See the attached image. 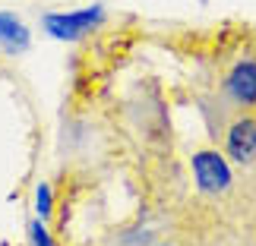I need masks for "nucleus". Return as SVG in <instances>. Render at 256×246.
<instances>
[{
  "label": "nucleus",
  "instance_id": "1",
  "mask_svg": "<svg viewBox=\"0 0 256 246\" xmlns=\"http://www.w3.org/2000/svg\"><path fill=\"white\" fill-rule=\"evenodd\" d=\"M104 22V6H82V9H70V13H48L42 19L44 32L60 38V41H73V38H82L86 32H92Z\"/></svg>",
  "mask_w": 256,
  "mask_h": 246
},
{
  "label": "nucleus",
  "instance_id": "2",
  "mask_svg": "<svg viewBox=\"0 0 256 246\" xmlns=\"http://www.w3.org/2000/svg\"><path fill=\"white\" fill-rule=\"evenodd\" d=\"M193 177H196V186H200L202 193H209V196H218L224 190H231V167L228 161L222 158L215 149H206V152H196L193 155Z\"/></svg>",
  "mask_w": 256,
  "mask_h": 246
},
{
  "label": "nucleus",
  "instance_id": "3",
  "mask_svg": "<svg viewBox=\"0 0 256 246\" xmlns=\"http://www.w3.org/2000/svg\"><path fill=\"white\" fill-rule=\"evenodd\" d=\"M224 95L231 104L244 107V111H256V60H238L224 76Z\"/></svg>",
  "mask_w": 256,
  "mask_h": 246
},
{
  "label": "nucleus",
  "instance_id": "4",
  "mask_svg": "<svg viewBox=\"0 0 256 246\" xmlns=\"http://www.w3.org/2000/svg\"><path fill=\"white\" fill-rule=\"evenodd\" d=\"M224 152L238 164L256 161V120L253 117H240V120H234L228 126V133H224Z\"/></svg>",
  "mask_w": 256,
  "mask_h": 246
},
{
  "label": "nucleus",
  "instance_id": "5",
  "mask_svg": "<svg viewBox=\"0 0 256 246\" xmlns=\"http://www.w3.org/2000/svg\"><path fill=\"white\" fill-rule=\"evenodd\" d=\"M0 41L10 47H26L28 44V28L19 22L13 13H0Z\"/></svg>",
  "mask_w": 256,
  "mask_h": 246
},
{
  "label": "nucleus",
  "instance_id": "6",
  "mask_svg": "<svg viewBox=\"0 0 256 246\" xmlns=\"http://www.w3.org/2000/svg\"><path fill=\"white\" fill-rule=\"evenodd\" d=\"M28 231H32V246H57V243L51 240V234L44 231L42 221H32V228H28Z\"/></svg>",
  "mask_w": 256,
  "mask_h": 246
},
{
  "label": "nucleus",
  "instance_id": "7",
  "mask_svg": "<svg viewBox=\"0 0 256 246\" xmlns=\"http://www.w3.org/2000/svg\"><path fill=\"white\" fill-rule=\"evenodd\" d=\"M38 215H42V218L51 215V190H48L44 183L38 186Z\"/></svg>",
  "mask_w": 256,
  "mask_h": 246
},
{
  "label": "nucleus",
  "instance_id": "8",
  "mask_svg": "<svg viewBox=\"0 0 256 246\" xmlns=\"http://www.w3.org/2000/svg\"><path fill=\"white\" fill-rule=\"evenodd\" d=\"M162 246H164V243H162Z\"/></svg>",
  "mask_w": 256,
  "mask_h": 246
}]
</instances>
